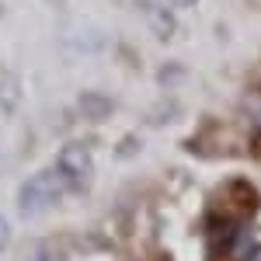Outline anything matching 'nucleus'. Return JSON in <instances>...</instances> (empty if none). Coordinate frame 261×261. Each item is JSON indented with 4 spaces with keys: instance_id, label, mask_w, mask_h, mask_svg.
I'll return each instance as SVG.
<instances>
[{
    "instance_id": "obj_1",
    "label": "nucleus",
    "mask_w": 261,
    "mask_h": 261,
    "mask_svg": "<svg viewBox=\"0 0 261 261\" xmlns=\"http://www.w3.org/2000/svg\"><path fill=\"white\" fill-rule=\"evenodd\" d=\"M70 192V181L63 178L60 171H56V164L53 167H45L39 174H32V178L21 185L18 192V213L21 216H42V213H49V209H56L63 202V195Z\"/></svg>"
},
{
    "instance_id": "obj_2",
    "label": "nucleus",
    "mask_w": 261,
    "mask_h": 261,
    "mask_svg": "<svg viewBox=\"0 0 261 261\" xmlns=\"http://www.w3.org/2000/svg\"><path fill=\"white\" fill-rule=\"evenodd\" d=\"M56 171L70 181V188H84L94 174V157L87 143H66L56 157Z\"/></svg>"
},
{
    "instance_id": "obj_3",
    "label": "nucleus",
    "mask_w": 261,
    "mask_h": 261,
    "mask_svg": "<svg viewBox=\"0 0 261 261\" xmlns=\"http://www.w3.org/2000/svg\"><path fill=\"white\" fill-rule=\"evenodd\" d=\"M244 112H247V119L254 122V129H261V91H247Z\"/></svg>"
},
{
    "instance_id": "obj_4",
    "label": "nucleus",
    "mask_w": 261,
    "mask_h": 261,
    "mask_svg": "<svg viewBox=\"0 0 261 261\" xmlns=\"http://www.w3.org/2000/svg\"><path fill=\"white\" fill-rule=\"evenodd\" d=\"M7 241H11V226H7V220L0 216V251L7 247Z\"/></svg>"
},
{
    "instance_id": "obj_5",
    "label": "nucleus",
    "mask_w": 261,
    "mask_h": 261,
    "mask_svg": "<svg viewBox=\"0 0 261 261\" xmlns=\"http://www.w3.org/2000/svg\"><path fill=\"white\" fill-rule=\"evenodd\" d=\"M167 4H174V7H192V4H199V0H167Z\"/></svg>"
}]
</instances>
